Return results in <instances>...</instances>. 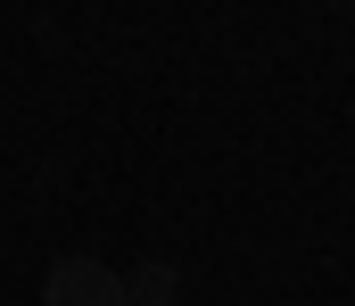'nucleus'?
I'll list each match as a JSON object with an SVG mask.
<instances>
[{"label": "nucleus", "instance_id": "f257e3e1", "mask_svg": "<svg viewBox=\"0 0 355 306\" xmlns=\"http://www.w3.org/2000/svg\"><path fill=\"white\" fill-rule=\"evenodd\" d=\"M42 306H124V273L99 257H58L42 273Z\"/></svg>", "mask_w": 355, "mask_h": 306}, {"label": "nucleus", "instance_id": "f03ea898", "mask_svg": "<svg viewBox=\"0 0 355 306\" xmlns=\"http://www.w3.org/2000/svg\"><path fill=\"white\" fill-rule=\"evenodd\" d=\"M124 306H182V265H166V257L132 265V282H124Z\"/></svg>", "mask_w": 355, "mask_h": 306}]
</instances>
